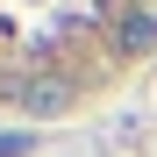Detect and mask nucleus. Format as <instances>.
Here are the masks:
<instances>
[{
	"instance_id": "2",
	"label": "nucleus",
	"mask_w": 157,
	"mask_h": 157,
	"mask_svg": "<svg viewBox=\"0 0 157 157\" xmlns=\"http://www.w3.org/2000/svg\"><path fill=\"white\" fill-rule=\"evenodd\" d=\"M114 50H157V0H121V14H114Z\"/></svg>"
},
{
	"instance_id": "1",
	"label": "nucleus",
	"mask_w": 157,
	"mask_h": 157,
	"mask_svg": "<svg viewBox=\"0 0 157 157\" xmlns=\"http://www.w3.org/2000/svg\"><path fill=\"white\" fill-rule=\"evenodd\" d=\"M7 100H14L21 114H64V107H78V86L57 78V71H29V78L7 86Z\"/></svg>"
},
{
	"instance_id": "3",
	"label": "nucleus",
	"mask_w": 157,
	"mask_h": 157,
	"mask_svg": "<svg viewBox=\"0 0 157 157\" xmlns=\"http://www.w3.org/2000/svg\"><path fill=\"white\" fill-rule=\"evenodd\" d=\"M29 150V136H21V128H7V136H0V157H21Z\"/></svg>"
}]
</instances>
